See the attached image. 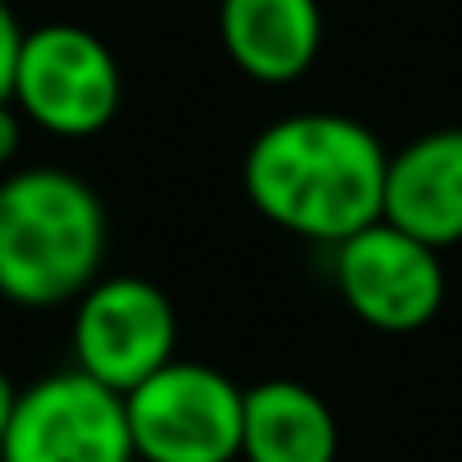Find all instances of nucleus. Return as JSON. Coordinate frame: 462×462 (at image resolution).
Returning a JSON list of instances; mask_svg holds the SVG:
<instances>
[{"mask_svg": "<svg viewBox=\"0 0 462 462\" xmlns=\"http://www.w3.org/2000/svg\"><path fill=\"white\" fill-rule=\"evenodd\" d=\"M385 145L345 114H291L268 123L245 150V195L282 231L340 245L381 217Z\"/></svg>", "mask_w": 462, "mask_h": 462, "instance_id": "1", "label": "nucleus"}, {"mask_svg": "<svg viewBox=\"0 0 462 462\" xmlns=\"http://www.w3.org/2000/svg\"><path fill=\"white\" fill-rule=\"evenodd\" d=\"M105 204L64 168H19L0 181V295L55 309L100 282Z\"/></svg>", "mask_w": 462, "mask_h": 462, "instance_id": "2", "label": "nucleus"}, {"mask_svg": "<svg viewBox=\"0 0 462 462\" xmlns=\"http://www.w3.org/2000/svg\"><path fill=\"white\" fill-rule=\"evenodd\" d=\"M127 399L136 462H236L245 390L208 363L172 358Z\"/></svg>", "mask_w": 462, "mask_h": 462, "instance_id": "3", "label": "nucleus"}, {"mask_svg": "<svg viewBox=\"0 0 462 462\" xmlns=\"http://www.w3.org/2000/svg\"><path fill=\"white\" fill-rule=\"evenodd\" d=\"M123 105L114 51L78 23H46L23 37L14 109L51 136H96Z\"/></svg>", "mask_w": 462, "mask_h": 462, "instance_id": "4", "label": "nucleus"}, {"mask_svg": "<svg viewBox=\"0 0 462 462\" xmlns=\"http://www.w3.org/2000/svg\"><path fill=\"white\" fill-rule=\"evenodd\" d=\"M0 462H136L127 399L87 372H55L19 390Z\"/></svg>", "mask_w": 462, "mask_h": 462, "instance_id": "5", "label": "nucleus"}, {"mask_svg": "<svg viewBox=\"0 0 462 462\" xmlns=\"http://www.w3.org/2000/svg\"><path fill=\"white\" fill-rule=\"evenodd\" d=\"M73 358L91 381L127 394L177 358V309L145 277H100L78 295Z\"/></svg>", "mask_w": 462, "mask_h": 462, "instance_id": "6", "label": "nucleus"}, {"mask_svg": "<svg viewBox=\"0 0 462 462\" xmlns=\"http://www.w3.org/2000/svg\"><path fill=\"white\" fill-rule=\"evenodd\" d=\"M331 273L349 313L385 336L421 331L444 304L439 250L421 245L385 217L336 245Z\"/></svg>", "mask_w": 462, "mask_h": 462, "instance_id": "7", "label": "nucleus"}, {"mask_svg": "<svg viewBox=\"0 0 462 462\" xmlns=\"http://www.w3.org/2000/svg\"><path fill=\"white\" fill-rule=\"evenodd\" d=\"M381 217L430 250L462 241V127L426 132L390 154Z\"/></svg>", "mask_w": 462, "mask_h": 462, "instance_id": "8", "label": "nucleus"}, {"mask_svg": "<svg viewBox=\"0 0 462 462\" xmlns=\"http://www.w3.org/2000/svg\"><path fill=\"white\" fill-rule=\"evenodd\" d=\"M217 37L226 60L263 87L304 78L322 51L318 0H222Z\"/></svg>", "mask_w": 462, "mask_h": 462, "instance_id": "9", "label": "nucleus"}, {"mask_svg": "<svg viewBox=\"0 0 462 462\" xmlns=\"http://www.w3.org/2000/svg\"><path fill=\"white\" fill-rule=\"evenodd\" d=\"M340 430L327 399L300 381L273 376L245 390V462H336Z\"/></svg>", "mask_w": 462, "mask_h": 462, "instance_id": "10", "label": "nucleus"}, {"mask_svg": "<svg viewBox=\"0 0 462 462\" xmlns=\"http://www.w3.org/2000/svg\"><path fill=\"white\" fill-rule=\"evenodd\" d=\"M23 28L14 10L0 0V105H14V73H19V51H23Z\"/></svg>", "mask_w": 462, "mask_h": 462, "instance_id": "11", "label": "nucleus"}, {"mask_svg": "<svg viewBox=\"0 0 462 462\" xmlns=\"http://www.w3.org/2000/svg\"><path fill=\"white\" fill-rule=\"evenodd\" d=\"M23 145V114L14 105H0V168H5Z\"/></svg>", "mask_w": 462, "mask_h": 462, "instance_id": "12", "label": "nucleus"}, {"mask_svg": "<svg viewBox=\"0 0 462 462\" xmlns=\"http://www.w3.org/2000/svg\"><path fill=\"white\" fill-rule=\"evenodd\" d=\"M14 403H19V385H14V381L5 376V367H0V439H5V430H10Z\"/></svg>", "mask_w": 462, "mask_h": 462, "instance_id": "13", "label": "nucleus"}]
</instances>
